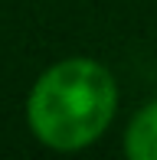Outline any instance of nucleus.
<instances>
[{"label": "nucleus", "mask_w": 157, "mask_h": 160, "mask_svg": "<svg viewBox=\"0 0 157 160\" xmlns=\"http://www.w3.org/2000/svg\"><path fill=\"white\" fill-rule=\"evenodd\" d=\"M118 108L115 75L102 62L72 56L33 82L26 98V121L39 144L53 150H82L108 131Z\"/></svg>", "instance_id": "nucleus-1"}, {"label": "nucleus", "mask_w": 157, "mask_h": 160, "mask_svg": "<svg viewBox=\"0 0 157 160\" xmlns=\"http://www.w3.org/2000/svg\"><path fill=\"white\" fill-rule=\"evenodd\" d=\"M124 154L131 160H157V101H147L131 118L124 134Z\"/></svg>", "instance_id": "nucleus-2"}]
</instances>
